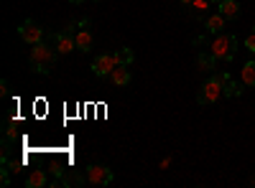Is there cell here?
Segmentation results:
<instances>
[{
    "label": "cell",
    "instance_id": "cell-1",
    "mask_svg": "<svg viewBox=\"0 0 255 188\" xmlns=\"http://www.w3.org/2000/svg\"><path fill=\"white\" fill-rule=\"evenodd\" d=\"M56 46H49L46 41H41V44H36L33 49H31V66H33V71H38V74H49L51 69H54V64H56Z\"/></svg>",
    "mask_w": 255,
    "mask_h": 188
},
{
    "label": "cell",
    "instance_id": "cell-2",
    "mask_svg": "<svg viewBox=\"0 0 255 188\" xmlns=\"http://www.w3.org/2000/svg\"><path fill=\"white\" fill-rule=\"evenodd\" d=\"M238 51V38L232 33H217L215 41L209 44V54L215 56L217 61H232Z\"/></svg>",
    "mask_w": 255,
    "mask_h": 188
},
{
    "label": "cell",
    "instance_id": "cell-3",
    "mask_svg": "<svg viewBox=\"0 0 255 188\" xmlns=\"http://www.w3.org/2000/svg\"><path fill=\"white\" fill-rule=\"evenodd\" d=\"M222 94H225V92H222V81H220V76H212V79H207L204 84L199 87L197 102H199V104H215Z\"/></svg>",
    "mask_w": 255,
    "mask_h": 188
},
{
    "label": "cell",
    "instance_id": "cell-4",
    "mask_svg": "<svg viewBox=\"0 0 255 188\" xmlns=\"http://www.w3.org/2000/svg\"><path fill=\"white\" fill-rule=\"evenodd\" d=\"M118 66H120V61H118L115 54H97V56L92 59V71H95L97 76H110Z\"/></svg>",
    "mask_w": 255,
    "mask_h": 188
},
{
    "label": "cell",
    "instance_id": "cell-5",
    "mask_svg": "<svg viewBox=\"0 0 255 188\" xmlns=\"http://www.w3.org/2000/svg\"><path fill=\"white\" fill-rule=\"evenodd\" d=\"M84 178H87V183H92V186H110L113 183V171L102 163H92Z\"/></svg>",
    "mask_w": 255,
    "mask_h": 188
},
{
    "label": "cell",
    "instance_id": "cell-6",
    "mask_svg": "<svg viewBox=\"0 0 255 188\" xmlns=\"http://www.w3.org/2000/svg\"><path fill=\"white\" fill-rule=\"evenodd\" d=\"M54 46H56V51H59L61 56L72 54V51L77 49V41H74V26H67L64 31L54 33Z\"/></svg>",
    "mask_w": 255,
    "mask_h": 188
},
{
    "label": "cell",
    "instance_id": "cell-7",
    "mask_svg": "<svg viewBox=\"0 0 255 188\" xmlns=\"http://www.w3.org/2000/svg\"><path fill=\"white\" fill-rule=\"evenodd\" d=\"M18 36H20V41H26V44L36 46V44L44 41V28H41L36 20H23L20 28H18Z\"/></svg>",
    "mask_w": 255,
    "mask_h": 188
},
{
    "label": "cell",
    "instance_id": "cell-8",
    "mask_svg": "<svg viewBox=\"0 0 255 188\" xmlns=\"http://www.w3.org/2000/svg\"><path fill=\"white\" fill-rule=\"evenodd\" d=\"M74 41H77V51H90V49H92L95 33L90 31V20H87V18L79 23V31L74 33Z\"/></svg>",
    "mask_w": 255,
    "mask_h": 188
},
{
    "label": "cell",
    "instance_id": "cell-9",
    "mask_svg": "<svg viewBox=\"0 0 255 188\" xmlns=\"http://www.w3.org/2000/svg\"><path fill=\"white\" fill-rule=\"evenodd\" d=\"M240 81H243V87H255V61H245L243 69H240Z\"/></svg>",
    "mask_w": 255,
    "mask_h": 188
},
{
    "label": "cell",
    "instance_id": "cell-10",
    "mask_svg": "<svg viewBox=\"0 0 255 188\" xmlns=\"http://www.w3.org/2000/svg\"><path fill=\"white\" fill-rule=\"evenodd\" d=\"M110 81L115 87H125V84H130V66H118L113 74H110Z\"/></svg>",
    "mask_w": 255,
    "mask_h": 188
},
{
    "label": "cell",
    "instance_id": "cell-11",
    "mask_svg": "<svg viewBox=\"0 0 255 188\" xmlns=\"http://www.w3.org/2000/svg\"><path fill=\"white\" fill-rule=\"evenodd\" d=\"M215 66H217V59L212 56L209 51H199V56H197V69H199V71H215Z\"/></svg>",
    "mask_w": 255,
    "mask_h": 188
},
{
    "label": "cell",
    "instance_id": "cell-12",
    "mask_svg": "<svg viewBox=\"0 0 255 188\" xmlns=\"http://www.w3.org/2000/svg\"><path fill=\"white\" fill-rule=\"evenodd\" d=\"M220 13L227 20H235L240 15V3H238V0H222V3H220Z\"/></svg>",
    "mask_w": 255,
    "mask_h": 188
},
{
    "label": "cell",
    "instance_id": "cell-13",
    "mask_svg": "<svg viewBox=\"0 0 255 188\" xmlns=\"http://www.w3.org/2000/svg\"><path fill=\"white\" fill-rule=\"evenodd\" d=\"M204 26H207V31H209V33H215V36H217V33H222V28L227 26V18H225L222 13H217V15H209Z\"/></svg>",
    "mask_w": 255,
    "mask_h": 188
},
{
    "label": "cell",
    "instance_id": "cell-14",
    "mask_svg": "<svg viewBox=\"0 0 255 188\" xmlns=\"http://www.w3.org/2000/svg\"><path fill=\"white\" fill-rule=\"evenodd\" d=\"M49 181H46V171H33L28 178H26V186L28 188H44Z\"/></svg>",
    "mask_w": 255,
    "mask_h": 188
},
{
    "label": "cell",
    "instance_id": "cell-15",
    "mask_svg": "<svg viewBox=\"0 0 255 188\" xmlns=\"http://www.w3.org/2000/svg\"><path fill=\"white\" fill-rule=\"evenodd\" d=\"M220 81H222V92L227 94V97H238L243 89H238V84H235V81H232L227 74H220Z\"/></svg>",
    "mask_w": 255,
    "mask_h": 188
},
{
    "label": "cell",
    "instance_id": "cell-16",
    "mask_svg": "<svg viewBox=\"0 0 255 188\" xmlns=\"http://www.w3.org/2000/svg\"><path fill=\"white\" fill-rule=\"evenodd\" d=\"M115 56H118V61H120L123 66H130V64H133V59H135L130 49H118V51H115Z\"/></svg>",
    "mask_w": 255,
    "mask_h": 188
},
{
    "label": "cell",
    "instance_id": "cell-17",
    "mask_svg": "<svg viewBox=\"0 0 255 188\" xmlns=\"http://www.w3.org/2000/svg\"><path fill=\"white\" fill-rule=\"evenodd\" d=\"M84 181H87V178H82L79 173H67V176H64L59 183H61V186H82Z\"/></svg>",
    "mask_w": 255,
    "mask_h": 188
},
{
    "label": "cell",
    "instance_id": "cell-18",
    "mask_svg": "<svg viewBox=\"0 0 255 188\" xmlns=\"http://www.w3.org/2000/svg\"><path fill=\"white\" fill-rule=\"evenodd\" d=\"M191 8H194V13H207V8H209V0H194V3H191Z\"/></svg>",
    "mask_w": 255,
    "mask_h": 188
},
{
    "label": "cell",
    "instance_id": "cell-19",
    "mask_svg": "<svg viewBox=\"0 0 255 188\" xmlns=\"http://www.w3.org/2000/svg\"><path fill=\"white\" fill-rule=\"evenodd\" d=\"M245 49H248L250 54H255V31H253V33L245 38Z\"/></svg>",
    "mask_w": 255,
    "mask_h": 188
},
{
    "label": "cell",
    "instance_id": "cell-20",
    "mask_svg": "<svg viewBox=\"0 0 255 188\" xmlns=\"http://www.w3.org/2000/svg\"><path fill=\"white\" fill-rule=\"evenodd\" d=\"M0 94L8 97V81H0Z\"/></svg>",
    "mask_w": 255,
    "mask_h": 188
},
{
    "label": "cell",
    "instance_id": "cell-21",
    "mask_svg": "<svg viewBox=\"0 0 255 188\" xmlns=\"http://www.w3.org/2000/svg\"><path fill=\"white\" fill-rule=\"evenodd\" d=\"M69 3H72V5H82V3H84V0H69Z\"/></svg>",
    "mask_w": 255,
    "mask_h": 188
},
{
    "label": "cell",
    "instance_id": "cell-22",
    "mask_svg": "<svg viewBox=\"0 0 255 188\" xmlns=\"http://www.w3.org/2000/svg\"><path fill=\"white\" fill-rule=\"evenodd\" d=\"M179 3H184V5H191V3H194V0H179Z\"/></svg>",
    "mask_w": 255,
    "mask_h": 188
},
{
    "label": "cell",
    "instance_id": "cell-23",
    "mask_svg": "<svg viewBox=\"0 0 255 188\" xmlns=\"http://www.w3.org/2000/svg\"><path fill=\"white\" fill-rule=\"evenodd\" d=\"M209 3H222V0H209Z\"/></svg>",
    "mask_w": 255,
    "mask_h": 188
},
{
    "label": "cell",
    "instance_id": "cell-24",
    "mask_svg": "<svg viewBox=\"0 0 255 188\" xmlns=\"http://www.w3.org/2000/svg\"><path fill=\"white\" fill-rule=\"evenodd\" d=\"M250 183H253V186H255V176H253V181H250Z\"/></svg>",
    "mask_w": 255,
    "mask_h": 188
},
{
    "label": "cell",
    "instance_id": "cell-25",
    "mask_svg": "<svg viewBox=\"0 0 255 188\" xmlns=\"http://www.w3.org/2000/svg\"><path fill=\"white\" fill-rule=\"evenodd\" d=\"M95 3H97V0H95Z\"/></svg>",
    "mask_w": 255,
    "mask_h": 188
}]
</instances>
